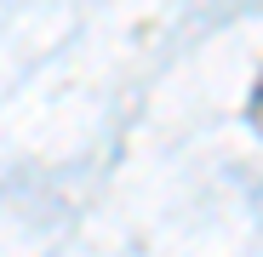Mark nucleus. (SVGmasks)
I'll return each mask as SVG.
<instances>
[]
</instances>
